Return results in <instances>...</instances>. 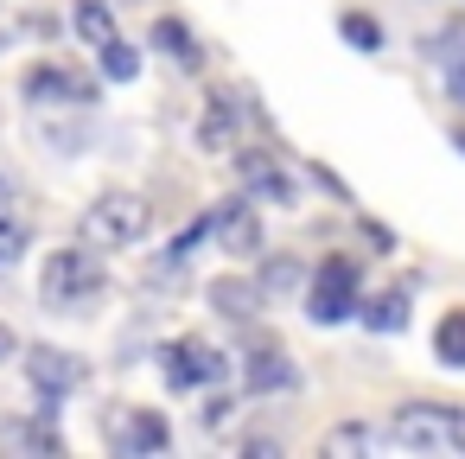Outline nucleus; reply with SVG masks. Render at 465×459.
<instances>
[{
	"label": "nucleus",
	"instance_id": "f257e3e1",
	"mask_svg": "<svg viewBox=\"0 0 465 459\" xmlns=\"http://www.w3.org/2000/svg\"><path fill=\"white\" fill-rule=\"evenodd\" d=\"M103 287H109V274H103V262H96L90 249H58V255H45V274H39L45 306H58V313H84Z\"/></svg>",
	"mask_w": 465,
	"mask_h": 459
},
{
	"label": "nucleus",
	"instance_id": "f03ea898",
	"mask_svg": "<svg viewBox=\"0 0 465 459\" xmlns=\"http://www.w3.org/2000/svg\"><path fill=\"white\" fill-rule=\"evenodd\" d=\"M77 230H84V243H90V249L141 243V236H147V198H141V192H103V198H90V205H84Z\"/></svg>",
	"mask_w": 465,
	"mask_h": 459
},
{
	"label": "nucleus",
	"instance_id": "7ed1b4c3",
	"mask_svg": "<svg viewBox=\"0 0 465 459\" xmlns=\"http://www.w3.org/2000/svg\"><path fill=\"white\" fill-rule=\"evenodd\" d=\"M389 440H395V453H420V459L459 453V408H440V402L395 408V421H389Z\"/></svg>",
	"mask_w": 465,
	"mask_h": 459
},
{
	"label": "nucleus",
	"instance_id": "20e7f679",
	"mask_svg": "<svg viewBox=\"0 0 465 459\" xmlns=\"http://www.w3.org/2000/svg\"><path fill=\"white\" fill-rule=\"evenodd\" d=\"M357 287H363V268H357L351 255H325L319 274H312V294H306L312 319H319V325L351 319V313H357Z\"/></svg>",
	"mask_w": 465,
	"mask_h": 459
},
{
	"label": "nucleus",
	"instance_id": "39448f33",
	"mask_svg": "<svg viewBox=\"0 0 465 459\" xmlns=\"http://www.w3.org/2000/svg\"><path fill=\"white\" fill-rule=\"evenodd\" d=\"M166 376H173V389H217V383L230 376V364H223V351H211L204 338H179V344L166 351Z\"/></svg>",
	"mask_w": 465,
	"mask_h": 459
},
{
	"label": "nucleus",
	"instance_id": "423d86ee",
	"mask_svg": "<svg viewBox=\"0 0 465 459\" xmlns=\"http://www.w3.org/2000/svg\"><path fill=\"white\" fill-rule=\"evenodd\" d=\"M204 230H211L230 255H255V243H262V224H255V205H249V198H230Z\"/></svg>",
	"mask_w": 465,
	"mask_h": 459
},
{
	"label": "nucleus",
	"instance_id": "0eeeda50",
	"mask_svg": "<svg viewBox=\"0 0 465 459\" xmlns=\"http://www.w3.org/2000/svg\"><path fill=\"white\" fill-rule=\"evenodd\" d=\"M26 370H33V389H39L52 408H58V395H71V389L84 383V364H77L71 351H33ZM52 408H45V414H52Z\"/></svg>",
	"mask_w": 465,
	"mask_h": 459
},
{
	"label": "nucleus",
	"instance_id": "6e6552de",
	"mask_svg": "<svg viewBox=\"0 0 465 459\" xmlns=\"http://www.w3.org/2000/svg\"><path fill=\"white\" fill-rule=\"evenodd\" d=\"M115 446H122V453H166V446H173V427H166V414H153V408H128V414L115 421Z\"/></svg>",
	"mask_w": 465,
	"mask_h": 459
},
{
	"label": "nucleus",
	"instance_id": "1a4fd4ad",
	"mask_svg": "<svg viewBox=\"0 0 465 459\" xmlns=\"http://www.w3.org/2000/svg\"><path fill=\"white\" fill-rule=\"evenodd\" d=\"M319 453H331V459H344V453H395V440H389V427H363V421H338L325 440H319Z\"/></svg>",
	"mask_w": 465,
	"mask_h": 459
},
{
	"label": "nucleus",
	"instance_id": "9d476101",
	"mask_svg": "<svg viewBox=\"0 0 465 459\" xmlns=\"http://www.w3.org/2000/svg\"><path fill=\"white\" fill-rule=\"evenodd\" d=\"M242 179H249L255 198H268V205H293V179H287L268 154H242Z\"/></svg>",
	"mask_w": 465,
	"mask_h": 459
},
{
	"label": "nucleus",
	"instance_id": "9b49d317",
	"mask_svg": "<svg viewBox=\"0 0 465 459\" xmlns=\"http://www.w3.org/2000/svg\"><path fill=\"white\" fill-rule=\"evenodd\" d=\"M26 96H33V103H52V96H64V103H90V84L71 77V71H58V65H39V71L26 77Z\"/></svg>",
	"mask_w": 465,
	"mask_h": 459
},
{
	"label": "nucleus",
	"instance_id": "f8f14e48",
	"mask_svg": "<svg viewBox=\"0 0 465 459\" xmlns=\"http://www.w3.org/2000/svg\"><path fill=\"white\" fill-rule=\"evenodd\" d=\"M198 141H204L211 154H230V147H236V103H230V96H217V103L204 109V122H198Z\"/></svg>",
	"mask_w": 465,
	"mask_h": 459
},
{
	"label": "nucleus",
	"instance_id": "ddd939ff",
	"mask_svg": "<svg viewBox=\"0 0 465 459\" xmlns=\"http://www.w3.org/2000/svg\"><path fill=\"white\" fill-rule=\"evenodd\" d=\"M77 33H84L90 52H103L109 39H122V33H115V14H109V0H77Z\"/></svg>",
	"mask_w": 465,
	"mask_h": 459
},
{
	"label": "nucleus",
	"instance_id": "4468645a",
	"mask_svg": "<svg viewBox=\"0 0 465 459\" xmlns=\"http://www.w3.org/2000/svg\"><path fill=\"white\" fill-rule=\"evenodd\" d=\"M433 357H440V364H452V370H465V306H459V313H446V319L433 325Z\"/></svg>",
	"mask_w": 465,
	"mask_h": 459
},
{
	"label": "nucleus",
	"instance_id": "2eb2a0df",
	"mask_svg": "<svg viewBox=\"0 0 465 459\" xmlns=\"http://www.w3.org/2000/svg\"><path fill=\"white\" fill-rule=\"evenodd\" d=\"M26 243H33V224H26L14 205H0V268H14V262L26 255Z\"/></svg>",
	"mask_w": 465,
	"mask_h": 459
},
{
	"label": "nucleus",
	"instance_id": "dca6fc26",
	"mask_svg": "<svg viewBox=\"0 0 465 459\" xmlns=\"http://www.w3.org/2000/svg\"><path fill=\"white\" fill-rule=\"evenodd\" d=\"M357 313H363L370 332H395V325H408V294H401V287H395V294H376V300L357 306Z\"/></svg>",
	"mask_w": 465,
	"mask_h": 459
},
{
	"label": "nucleus",
	"instance_id": "f3484780",
	"mask_svg": "<svg viewBox=\"0 0 465 459\" xmlns=\"http://www.w3.org/2000/svg\"><path fill=\"white\" fill-rule=\"evenodd\" d=\"M300 376H293V364L281 357V351H262V357H249V389H293Z\"/></svg>",
	"mask_w": 465,
	"mask_h": 459
},
{
	"label": "nucleus",
	"instance_id": "a211bd4d",
	"mask_svg": "<svg viewBox=\"0 0 465 459\" xmlns=\"http://www.w3.org/2000/svg\"><path fill=\"white\" fill-rule=\"evenodd\" d=\"M103 77H115V84H134V71H141V58H134V45H122V39H109L103 52Z\"/></svg>",
	"mask_w": 465,
	"mask_h": 459
},
{
	"label": "nucleus",
	"instance_id": "6ab92c4d",
	"mask_svg": "<svg viewBox=\"0 0 465 459\" xmlns=\"http://www.w3.org/2000/svg\"><path fill=\"white\" fill-rule=\"evenodd\" d=\"M153 39H160V45H166L179 65H198V45H192V33H185L179 20H160V26H153Z\"/></svg>",
	"mask_w": 465,
	"mask_h": 459
},
{
	"label": "nucleus",
	"instance_id": "aec40b11",
	"mask_svg": "<svg viewBox=\"0 0 465 459\" xmlns=\"http://www.w3.org/2000/svg\"><path fill=\"white\" fill-rule=\"evenodd\" d=\"M338 26H344V39H351V45H363V52H376V45H382V33H376V20H370V14H344Z\"/></svg>",
	"mask_w": 465,
	"mask_h": 459
},
{
	"label": "nucleus",
	"instance_id": "412c9836",
	"mask_svg": "<svg viewBox=\"0 0 465 459\" xmlns=\"http://www.w3.org/2000/svg\"><path fill=\"white\" fill-rule=\"evenodd\" d=\"M446 90H452V103H465V45H459V58L446 65Z\"/></svg>",
	"mask_w": 465,
	"mask_h": 459
},
{
	"label": "nucleus",
	"instance_id": "4be33fe9",
	"mask_svg": "<svg viewBox=\"0 0 465 459\" xmlns=\"http://www.w3.org/2000/svg\"><path fill=\"white\" fill-rule=\"evenodd\" d=\"M14 351H20V338H14V325H0V364H7Z\"/></svg>",
	"mask_w": 465,
	"mask_h": 459
},
{
	"label": "nucleus",
	"instance_id": "5701e85b",
	"mask_svg": "<svg viewBox=\"0 0 465 459\" xmlns=\"http://www.w3.org/2000/svg\"><path fill=\"white\" fill-rule=\"evenodd\" d=\"M459 453H465V414H459Z\"/></svg>",
	"mask_w": 465,
	"mask_h": 459
},
{
	"label": "nucleus",
	"instance_id": "b1692460",
	"mask_svg": "<svg viewBox=\"0 0 465 459\" xmlns=\"http://www.w3.org/2000/svg\"><path fill=\"white\" fill-rule=\"evenodd\" d=\"M459 147H465V135H459Z\"/></svg>",
	"mask_w": 465,
	"mask_h": 459
}]
</instances>
